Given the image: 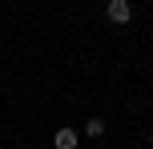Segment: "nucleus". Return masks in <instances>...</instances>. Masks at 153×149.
<instances>
[{"label": "nucleus", "instance_id": "f03ea898", "mask_svg": "<svg viewBox=\"0 0 153 149\" xmlns=\"http://www.w3.org/2000/svg\"><path fill=\"white\" fill-rule=\"evenodd\" d=\"M76 141H81L76 129H56V133H53V145L56 149H76Z\"/></svg>", "mask_w": 153, "mask_h": 149}, {"label": "nucleus", "instance_id": "f257e3e1", "mask_svg": "<svg viewBox=\"0 0 153 149\" xmlns=\"http://www.w3.org/2000/svg\"><path fill=\"white\" fill-rule=\"evenodd\" d=\"M105 16L113 24H129L133 20V0H109V4H105Z\"/></svg>", "mask_w": 153, "mask_h": 149}, {"label": "nucleus", "instance_id": "7ed1b4c3", "mask_svg": "<svg viewBox=\"0 0 153 149\" xmlns=\"http://www.w3.org/2000/svg\"><path fill=\"white\" fill-rule=\"evenodd\" d=\"M85 137H93V141L105 137V121H101V117H89V121H85Z\"/></svg>", "mask_w": 153, "mask_h": 149}]
</instances>
